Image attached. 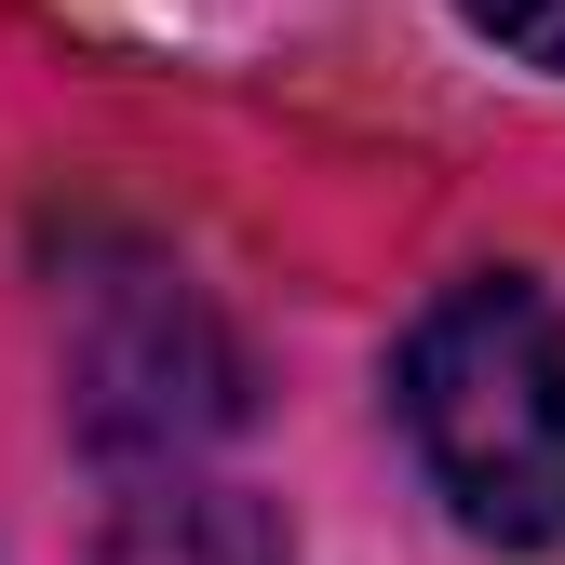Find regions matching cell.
Instances as JSON below:
<instances>
[{
  "label": "cell",
  "mask_w": 565,
  "mask_h": 565,
  "mask_svg": "<svg viewBox=\"0 0 565 565\" xmlns=\"http://www.w3.org/2000/svg\"><path fill=\"white\" fill-rule=\"evenodd\" d=\"M458 14L499 54H525V67H565V0H458Z\"/></svg>",
  "instance_id": "277c9868"
},
{
  "label": "cell",
  "mask_w": 565,
  "mask_h": 565,
  "mask_svg": "<svg viewBox=\"0 0 565 565\" xmlns=\"http://www.w3.org/2000/svg\"><path fill=\"white\" fill-rule=\"evenodd\" d=\"M95 565H297V552H282V512L269 499L162 471L149 499H121V525L95 539Z\"/></svg>",
  "instance_id": "3957f363"
},
{
  "label": "cell",
  "mask_w": 565,
  "mask_h": 565,
  "mask_svg": "<svg viewBox=\"0 0 565 565\" xmlns=\"http://www.w3.org/2000/svg\"><path fill=\"white\" fill-rule=\"evenodd\" d=\"M67 391L108 458H149V471H189L243 417L230 337L162 256H108L95 282H67Z\"/></svg>",
  "instance_id": "7a4b0ae2"
},
{
  "label": "cell",
  "mask_w": 565,
  "mask_h": 565,
  "mask_svg": "<svg viewBox=\"0 0 565 565\" xmlns=\"http://www.w3.org/2000/svg\"><path fill=\"white\" fill-rule=\"evenodd\" d=\"M404 445L484 552H565V323L525 269L445 282L417 310Z\"/></svg>",
  "instance_id": "6da1fadb"
}]
</instances>
